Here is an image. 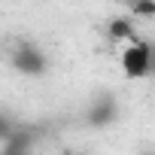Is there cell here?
<instances>
[{
    "label": "cell",
    "instance_id": "cell-1",
    "mask_svg": "<svg viewBox=\"0 0 155 155\" xmlns=\"http://www.w3.org/2000/svg\"><path fill=\"white\" fill-rule=\"evenodd\" d=\"M9 61H12V67H15L18 73H25V76H43V73L49 70L46 52H43L37 43H31V40H18V43L12 46Z\"/></svg>",
    "mask_w": 155,
    "mask_h": 155
},
{
    "label": "cell",
    "instance_id": "cell-2",
    "mask_svg": "<svg viewBox=\"0 0 155 155\" xmlns=\"http://www.w3.org/2000/svg\"><path fill=\"white\" fill-rule=\"evenodd\" d=\"M122 73L128 79H146L152 73V49L143 40H131L122 52Z\"/></svg>",
    "mask_w": 155,
    "mask_h": 155
},
{
    "label": "cell",
    "instance_id": "cell-3",
    "mask_svg": "<svg viewBox=\"0 0 155 155\" xmlns=\"http://www.w3.org/2000/svg\"><path fill=\"white\" fill-rule=\"evenodd\" d=\"M119 119V101L113 97V94H97V101L91 104V110H88V116H85V122L91 125V128H107V125H113Z\"/></svg>",
    "mask_w": 155,
    "mask_h": 155
},
{
    "label": "cell",
    "instance_id": "cell-4",
    "mask_svg": "<svg viewBox=\"0 0 155 155\" xmlns=\"http://www.w3.org/2000/svg\"><path fill=\"white\" fill-rule=\"evenodd\" d=\"M107 34H110V40H128V43L134 40V28L128 18H113L107 25Z\"/></svg>",
    "mask_w": 155,
    "mask_h": 155
},
{
    "label": "cell",
    "instance_id": "cell-5",
    "mask_svg": "<svg viewBox=\"0 0 155 155\" xmlns=\"http://www.w3.org/2000/svg\"><path fill=\"white\" fill-rule=\"evenodd\" d=\"M131 12L143 15V18H152L155 15V0H131Z\"/></svg>",
    "mask_w": 155,
    "mask_h": 155
},
{
    "label": "cell",
    "instance_id": "cell-6",
    "mask_svg": "<svg viewBox=\"0 0 155 155\" xmlns=\"http://www.w3.org/2000/svg\"><path fill=\"white\" fill-rule=\"evenodd\" d=\"M9 134H12V122H9L6 116H0V140H6Z\"/></svg>",
    "mask_w": 155,
    "mask_h": 155
},
{
    "label": "cell",
    "instance_id": "cell-7",
    "mask_svg": "<svg viewBox=\"0 0 155 155\" xmlns=\"http://www.w3.org/2000/svg\"><path fill=\"white\" fill-rule=\"evenodd\" d=\"M3 155H31V152H15V149H6Z\"/></svg>",
    "mask_w": 155,
    "mask_h": 155
},
{
    "label": "cell",
    "instance_id": "cell-8",
    "mask_svg": "<svg viewBox=\"0 0 155 155\" xmlns=\"http://www.w3.org/2000/svg\"><path fill=\"white\" fill-rule=\"evenodd\" d=\"M143 155H152V149H146V152H143Z\"/></svg>",
    "mask_w": 155,
    "mask_h": 155
}]
</instances>
